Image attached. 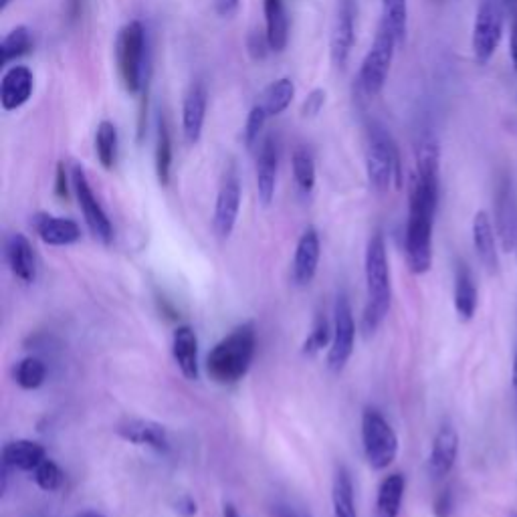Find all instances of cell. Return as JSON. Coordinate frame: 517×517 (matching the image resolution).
Instances as JSON below:
<instances>
[{"label":"cell","mask_w":517,"mask_h":517,"mask_svg":"<svg viewBox=\"0 0 517 517\" xmlns=\"http://www.w3.org/2000/svg\"><path fill=\"white\" fill-rule=\"evenodd\" d=\"M439 206V182L415 176L410 188L408 221L404 233V253L408 269L425 275L433 267V223Z\"/></svg>","instance_id":"6da1fadb"},{"label":"cell","mask_w":517,"mask_h":517,"mask_svg":"<svg viewBox=\"0 0 517 517\" xmlns=\"http://www.w3.org/2000/svg\"><path fill=\"white\" fill-rule=\"evenodd\" d=\"M366 287H368V305L364 309L362 328L370 336L380 328V324L390 312V303H392L390 263H388L386 241L382 233H374L366 247Z\"/></svg>","instance_id":"7a4b0ae2"},{"label":"cell","mask_w":517,"mask_h":517,"mask_svg":"<svg viewBox=\"0 0 517 517\" xmlns=\"http://www.w3.org/2000/svg\"><path fill=\"white\" fill-rule=\"evenodd\" d=\"M257 350V332L253 324L235 328L206 356V372L219 384L243 380L253 364Z\"/></svg>","instance_id":"3957f363"},{"label":"cell","mask_w":517,"mask_h":517,"mask_svg":"<svg viewBox=\"0 0 517 517\" xmlns=\"http://www.w3.org/2000/svg\"><path fill=\"white\" fill-rule=\"evenodd\" d=\"M116 59L124 87L130 93H140L150 83L148 37L140 21H132L120 31L116 41Z\"/></svg>","instance_id":"277c9868"},{"label":"cell","mask_w":517,"mask_h":517,"mask_svg":"<svg viewBox=\"0 0 517 517\" xmlns=\"http://www.w3.org/2000/svg\"><path fill=\"white\" fill-rule=\"evenodd\" d=\"M366 174L368 182L376 192H386L394 182L396 188L402 186V168L400 154L392 140V136L372 124L368 130V146H366Z\"/></svg>","instance_id":"5b68a950"},{"label":"cell","mask_w":517,"mask_h":517,"mask_svg":"<svg viewBox=\"0 0 517 517\" xmlns=\"http://www.w3.org/2000/svg\"><path fill=\"white\" fill-rule=\"evenodd\" d=\"M396 45H398V41H396L394 33L384 23H380L374 43H372L370 51L366 53V57L360 65V73H358V83L366 97H376L382 91V87L386 85Z\"/></svg>","instance_id":"8992f818"},{"label":"cell","mask_w":517,"mask_h":517,"mask_svg":"<svg viewBox=\"0 0 517 517\" xmlns=\"http://www.w3.org/2000/svg\"><path fill=\"white\" fill-rule=\"evenodd\" d=\"M362 443L368 465L374 471H384L398 455V437L390 423L376 408H366L362 415Z\"/></svg>","instance_id":"52a82bcc"},{"label":"cell","mask_w":517,"mask_h":517,"mask_svg":"<svg viewBox=\"0 0 517 517\" xmlns=\"http://www.w3.org/2000/svg\"><path fill=\"white\" fill-rule=\"evenodd\" d=\"M503 35V9L497 0H483L473 25V55L479 65H487L495 55Z\"/></svg>","instance_id":"ba28073f"},{"label":"cell","mask_w":517,"mask_h":517,"mask_svg":"<svg viewBox=\"0 0 517 517\" xmlns=\"http://www.w3.org/2000/svg\"><path fill=\"white\" fill-rule=\"evenodd\" d=\"M71 184H73V190H75V196H77V202H79V209L83 213V219L91 231V235L95 239H99L101 243L110 245L112 239H114V227H112V221L110 217L106 215V211H103V206L99 204L89 180H87V174L81 166H73V172H71Z\"/></svg>","instance_id":"9c48e42d"},{"label":"cell","mask_w":517,"mask_h":517,"mask_svg":"<svg viewBox=\"0 0 517 517\" xmlns=\"http://www.w3.org/2000/svg\"><path fill=\"white\" fill-rule=\"evenodd\" d=\"M334 316H336L334 338H332V348L328 354V368L338 374L350 362V358L354 354V342H356V324H354L352 305L344 293L336 301Z\"/></svg>","instance_id":"30bf717a"},{"label":"cell","mask_w":517,"mask_h":517,"mask_svg":"<svg viewBox=\"0 0 517 517\" xmlns=\"http://www.w3.org/2000/svg\"><path fill=\"white\" fill-rule=\"evenodd\" d=\"M320 257H322L320 235L314 227H309L299 237L295 255H293V263H291V281L297 287H305L314 281V277L318 273Z\"/></svg>","instance_id":"8fae6325"},{"label":"cell","mask_w":517,"mask_h":517,"mask_svg":"<svg viewBox=\"0 0 517 517\" xmlns=\"http://www.w3.org/2000/svg\"><path fill=\"white\" fill-rule=\"evenodd\" d=\"M239 211H241V184H239V178L231 172L225 176L215 204L213 229L219 235V239L231 237L239 219Z\"/></svg>","instance_id":"7c38bea8"},{"label":"cell","mask_w":517,"mask_h":517,"mask_svg":"<svg viewBox=\"0 0 517 517\" xmlns=\"http://www.w3.org/2000/svg\"><path fill=\"white\" fill-rule=\"evenodd\" d=\"M206 106H209V91L204 83L194 81L182 101V134L186 144L194 146L202 138V128L206 120Z\"/></svg>","instance_id":"4fadbf2b"},{"label":"cell","mask_w":517,"mask_h":517,"mask_svg":"<svg viewBox=\"0 0 517 517\" xmlns=\"http://www.w3.org/2000/svg\"><path fill=\"white\" fill-rule=\"evenodd\" d=\"M35 89L33 71L25 65L11 67L0 81V106L5 112H15L23 108L31 99Z\"/></svg>","instance_id":"5bb4252c"},{"label":"cell","mask_w":517,"mask_h":517,"mask_svg":"<svg viewBox=\"0 0 517 517\" xmlns=\"http://www.w3.org/2000/svg\"><path fill=\"white\" fill-rule=\"evenodd\" d=\"M354 41H356V33H354V7L352 0H344L334 27H332V35H330V55H332V63L338 69H344L352 49H354Z\"/></svg>","instance_id":"9a60e30c"},{"label":"cell","mask_w":517,"mask_h":517,"mask_svg":"<svg viewBox=\"0 0 517 517\" xmlns=\"http://www.w3.org/2000/svg\"><path fill=\"white\" fill-rule=\"evenodd\" d=\"M459 457V433L455 431L453 425H443L435 439H433V447H431V455H429V473L433 479H443L447 477Z\"/></svg>","instance_id":"2e32d148"},{"label":"cell","mask_w":517,"mask_h":517,"mask_svg":"<svg viewBox=\"0 0 517 517\" xmlns=\"http://www.w3.org/2000/svg\"><path fill=\"white\" fill-rule=\"evenodd\" d=\"M118 435L134 445L150 447L156 453H168L170 451V435L166 427L154 421H144V419H134L126 421L118 427Z\"/></svg>","instance_id":"e0dca14e"},{"label":"cell","mask_w":517,"mask_h":517,"mask_svg":"<svg viewBox=\"0 0 517 517\" xmlns=\"http://www.w3.org/2000/svg\"><path fill=\"white\" fill-rule=\"evenodd\" d=\"M277 170H279V148H277V142L269 136L261 142L257 152V192H259V200L265 206H269L275 196Z\"/></svg>","instance_id":"ac0fdd59"},{"label":"cell","mask_w":517,"mask_h":517,"mask_svg":"<svg viewBox=\"0 0 517 517\" xmlns=\"http://www.w3.org/2000/svg\"><path fill=\"white\" fill-rule=\"evenodd\" d=\"M33 229L39 239L51 247H67L77 243L81 237V229L75 221L53 217L47 213H39L33 217Z\"/></svg>","instance_id":"d6986e66"},{"label":"cell","mask_w":517,"mask_h":517,"mask_svg":"<svg viewBox=\"0 0 517 517\" xmlns=\"http://www.w3.org/2000/svg\"><path fill=\"white\" fill-rule=\"evenodd\" d=\"M5 257L17 279L23 283H33L37 279V257L31 241L25 235L15 233L7 239Z\"/></svg>","instance_id":"ffe728a7"},{"label":"cell","mask_w":517,"mask_h":517,"mask_svg":"<svg viewBox=\"0 0 517 517\" xmlns=\"http://www.w3.org/2000/svg\"><path fill=\"white\" fill-rule=\"evenodd\" d=\"M473 247L481 265L489 273H495L499 267V251L495 229L487 211H479L473 219Z\"/></svg>","instance_id":"44dd1931"},{"label":"cell","mask_w":517,"mask_h":517,"mask_svg":"<svg viewBox=\"0 0 517 517\" xmlns=\"http://www.w3.org/2000/svg\"><path fill=\"white\" fill-rule=\"evenodd\" d=\"M172 356L186 380H198V340L190 326H178L172 336Z\"/></svg>","instance_id":"7402d4cb"},{"label":"cell","mask_w":517,"mask_h":517,"mask_svg":"<svg viewBox=\"0 0 517 517\" xmlns=\"http://www.w3.org/2000/svg\"><path fill=\"white\" fill-rule=\"evenodd\" d=\"M477 285L471 269L465 263L457 265L455 271V309L457 316L463 322H471L475 312H477Z\"/></svg>","instance_id":"603a6c76"},{"label":"cell","mask_w":517,"mask_h":517,"mask_svg":"<svg viewBox=\"0 0 517 517\" xmlns=\"http://www.w3.org/2000/svg\"><path fill=\"white\" fill-rule=\"evenodd\" d=\"M45 459V447L27 439L13 441L3 449V465L19 471H35Z\"/></svg>","instance_id":"cb8c5ba5"},{"label":"cell","mask_w":517,"mask_h":517,"mask_svg":"<svg viewBox=\"0 0 517 517\" xmlns=\"http://www.w3.org/2000/svg\"><path fill=\"white\" fill-rule=\"evenodd\" d=\"M265 33L275 53H281L289 41V19L283 0H263Z\"/></svg>","instance_id":"d4e9b609"},{"label":"cell","mask_w":517,"mask_h":517,"mask_svg":"<svg viewBox=\"0 0 517 517\" xmlns=\"http://www.w3.org/2000/svg\"><path fill=\"white\" fill-rule=\"evenodd\" d=\"M406 479L402 473H390L382 479L376 497V517H398L404 499Z\"/></svg>","instance_id":"484cf974"},{"label":"cell","mask_w":517,"mask_h":517,"mask_svg":"<svg viewBox=\"0 0 517 517\" xmlns=\"http://www.w3.org/2000/svg\"><path fill=\"white\" fill-rule=\"evenodd\" d=\"M293 97H295L293 81L289 77H281L265 87L259 99V106L265 110L269 118H275V116H281L291 106Z\"/></svg>","instance_id":"4316f807"},{"label":"cell","mask_w":517,"mask_h":517,"mask_svg":"<svg viewBox=\"0 0 517 517\" xmlns=\"http://www.w3.org/2000/svg\"><path fill=\"white\" fill-rule=\"evenodd\" d=\"M332 503H334V517H358V509L354 501V483L346 467H340L336 471L334 487H332Z\"/></svg>","instance_id":"83f0119b"},{"label":"cell","mask_w":517,"mask_h":517,"mask_svg":"<svg viewBox=\"0 0 517 517\" xmlns=\"http://www.w3.org/2000/svg\"><path fill=\"white\" fill-rule=\"evenodd\" d=\"M497 225H499L503 249L511 251L517 243V221H515L511 192H509L507 184L501 186L499 196H497Z\"/></svg>","instance_id":"f1b7e54d"},{"label":"cell","mask_w":517,"mask_h":517,"mask_svg":"<svg viewBox=\"0 0 517 517\" xmlns=\"http://www.w3.org/2000/svg\"><path fill=\"white\" fill-rule=\"evenodd\" d=\"M118 144H120V140H118L116 126L108 120H103L95 132V154H97V160L101 162V166L106 170H112L116 166Z\"/></svg>","instance_id":"f546056e"},{"label":"cell","mask_w":517,"mask_h":517,"mask_svg":"<svg viewBox=\"0 0 517 517\" xmlns=\"http://www.w3.org/2000/svg\"><path fill=\"white\" fill-rule=\"evenodd\" d=\"M439 142L427 134L417 144V176L425 180H439Z\"/></svg>","instance_id":"4dcf8cb0"},{"label":"cell","mask_w":517,"mask_h":517,"mask_svg":"<svg viewBox=\"0 0 517 517\" xmlns=\"http://www.w3.org/2000/svg\"><path fill=\"white\" fill-rule=\"evenodd\" d=\"M172 170V138L166 120L160 116L156 126V174L162 186L170 182Z\"/></svg>","instance_id":"1f68e13d"},{"label":"cell","mask_w":517,"mask_h":517,"mask_svg":"<svg viewBox=\"0 0 517 517\" xmlns=\"http://www.w3.org/2000/svg\"><path fill=\"white\" fill-rule=\"evenodd\" d=\"M291 168H293V178L297 188L303 194H309L316 186V162L314 156L305 148H297L291 156Z\"/></svg>","instance_id":"d6a6232c"},{"label":"cell","mask_w":517,"mask_h":517,"mask_svg":"<svg viewBox=\"0 0 517 517\" xmlns=\"http://www.w3.org/2000/svg\"><path fill=\"white\" fill-rule=\"evenodd\" d=\"M382 23L394 33L398 45L404 43L406 29H408L406 0H382Z\"/></svg>","instance_id":"836d02e7"},{"label":"cell","mask_w":517,"mask_h":517,"mask_svg":"<svg viewBox=\"0 0 517 517\" xmlns=\"http://www.w3.org/2000/svg\"><path fill=\"white\" fill-rule=\"evenodd\" d=\"M33 49V35L27 27H17L13 29L3 43H0V53H3V63L9 65L23 55H27Z\"/></svg>","instance_id":"e575fe53"},{"label":"cell","mask_w":517,"mask_h":517,"mask_svg":"<svg viewBox=\"0 0 517 517\" xmlns=\"http://www.w3.org/2000/svg\"><path fill=\"white\" fill-rule=\"evenodd\" d=\"M15 378H17V384L25 390H37L39 386L45 384V378H47V366L41 358L37 356H29L25 360H21L17 364V370H15Z\"/></svg>","instance_id":"d590c367"},{"label":"cell","mask_w":517,"mask_h":517,"mask_svg":"<svg viewBox=\"0 0 517 517\" xmlns=\"http://www.w3.org/2000/svg\"><path fill=\"white\" fill-rule=\"evenodd\" d=\"M334 338V332L330 328V322L326 316H318L316 322H314V328L312 332H309L307 340L303 342V354L305 356H316L320 354L324 348H328V344L332 342Z\"/></svg>","instance_id":"8d00e7d4"},{"label":"cell","mask_w":517,"mask_h":517,"mask_svg":"<svg viewBox=\"0 0 517 517\" xmlns=\"http://www.w3.org/2000/svg\"><path fill=\"white\" fill-rule=\"evenodd\" d=\"M33 479L35 483L43 489V491H57L61 485H63V471L61 467L51 461V459H45L35 471H33Z\"/></svg>","instance_id":"74e56055"},{"label":"cell","mask_w":517,"mask_h":517,"mask_svg":"<svg viewBox=\"0 0 517 517\" xmlns=\"http://www.w3.org/2000/svg\"><path fill=\"white\" fill-rule=\"evenodd\" d=\"M267 120H269V116L265 114V110L259 106V103H257V106H253V110L247 116L245 130H243V140H245V146L249 150H253L259 144V138L263 134V128H265Z\"/></svg>","instance_id":"f35d334b"},{"label":"cell","mask_w":517,"mask_h":517,"mask_svg":"<svg viewBox=\"0 0 517 517\" xmlns=\"http://www.w3.org/2000/svg\"><path fill=\"white\" fill-rule=\"evenodd\" d=\"M247 51H249L251 59L263 61V59L269 55V51H273V49H271V43H269V39H267V33H265V31H253V33H249V37H247Z\"/></svg>","instance_id":"ab89813d"},{"label":"cell","mask_w":517,"mask_h":517,"mask_svg":"<svg viewBox=\"0 0 517 517\" xmlns=\"http://www.w3.org/2000/svg\"><path fill=\"white\" fill-rule=\"evenodd\" d=\"M326 106V89L318 87L309 93L301 103V116L303 118H316Z\"/></svg>","instance_id":"60d3db41"},{"label":"cell","mask_w":517,"mask_h":517,"mask_svg":"<svg viewBox=\"0 0 517 517\" xmlns=\"http://www.w3.org/2000/svg\"><path fill=\"white\" fill-rule=\"evenodd\" d=\"M269 513L271 517H312V513H309L305 507H299L289 501H273L269 505Z\"/></svg>","instance_id":"b9f144b4"},{"label":"cell","mask_w":517,"mask_h":517,"mask_svg":"<svg viewBox=\"0 0 517 517\" xmlns=\"http://www.w3.org/2000/svg\"><path fill=\"white\" fill-rule=\"evenodd\" d=\"M435 517H451L453 515V495L449 489H443L435 499Z\"/></svg>","instance_id":"7bdbcfd3"},{"label":"cell","mask_w":517,"mask_h":517,"mask_svg":"<svg viewBox=\"0 0 517 517\" xmlns=\"http://www.w3.org/2000/svg\"><path fill=\"white\" fill-rule=\"evenodd\" d=\"M55 192L59 198H69V174H67V168L65 164L61 162L57 166V174H55Z\"/></svg>","instance_id":"ee69618b"},{"label":"cell","mask_w":517,"mask_h":517,"mask_svg":"<svg viewBox=\"0 0 517 517\" xmlns=\"http://www.w3.org/2000/svg\"><path fill=\"white\" fill-rule=\"evenodd\" d=\"M174 511L180 517H194L198 513V505L190 495H182L176 503H174Z\"/></svg>","instance_id":"f6af8a7d"},{"label":"cell","mask_w":517,"mask_h":517,"mask_svg":"<svg viewBox=\"0 0 517 517\" xmlns=\"http://www.w3.org/2000/svg\"><path fill=\"white\" fill-rule=\"evenodd\" d=\"M509 55H511L513 69L517 71V9H513L511 27H509Z\"/></svg>","instance_id":"bcb514c9"},{"label":"cell","mask_w":517,"mask_h":517,"mask_svg":"<svg viewBox=\"0 0 517 517\" xmlns=\"http://www.w3.org/2000/svg\"><path fill=\"white\" fill-rule=\"evenodd\" d=\"M65 13L69 23H77L83 15V0H65Z\"/></svg>","instance_id":"7dc6e473"},{"label":"cell","mask_w":517,"mask_h":517,"mask_svg":"<svg viewBox=\"0 0 517 517\" xmlns=\"http://www.w3.org/2000/svg\"><path fill=\"white\" fill-rule=\"evenodd\" d=\"M241 0H215V9L221 17H231L239 9Z\"/></svg>","instance_id":"c3c4849f"},{"label":"cell","mask_w":517,"mask_h":517,"mask_svg":"<svg viewBox=\"0 0 517 517\" xmlns=\"http://www.w3.org/2000/svg\"><path fill=\"white\" fill-rule=\"evenodd\" d=\"M511 386H513V394H515V400H517V350H515V356H513V370H511Z\"/></svg>","instance_id":"681fc988"},{"label":"cell","mask_w":517,"mask_h":517,"mask_svg":"<svg viewBox=\"0 0 517 517\" xmlns=\"http://www.w3.org/2000/svg\"><path fill=\"white\" fill-rule=\"evenodd\" d=\"M223 517H241V515H239V511H237V507L233 503H227L223 507Z\"/></svg>","instance_id":"f907efd6"},{"label":"cell","mask_w":517,"mask_h":517,"mask_svg":"<svg viewBox=\"0 0 517 517\" xmlns=\"http://www.w3.org/2000/svg\"><path fill=\"white\" fill-rule=\"evenodd\" d=\"M9 5H11V0H0V11H7Z\"/></svg>","instance_id":"816d5d0a"},{"label":"cell","mask_w":517,"mask_h":517,"mask_svg":"<svg viewBox=\"0 0 517 517\" xmlns=\"http://www.w3.org/2000/svg\"><path fill=\"white\" fill-rule=\"evenodd\" d=\"M79 517H103V515H99V513H91V511H87V513H83V515H79Z\"/></svg>","instance_id":"f5cc1de1"},{"label":"cell","mask_w":517,"mask_h":517,"mask_svg":"<svg viewBox=\"0 0 517 517\" xmlns=\"http://www.w3.org/2000/svg\"><path fill=\"white\" fill-rule=\"evenodd\" d=\"M507 3H509V5H517V0H507Z\"/></svg>","instance_id":"db71d44e"}]
</instances>
